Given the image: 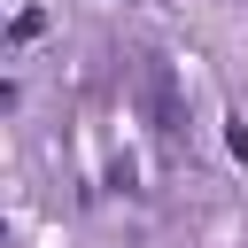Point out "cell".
<instances>
[{"label": "cell", "mask_w": 248, "mask_h": 248, "mask_svg": "<svg viewBox=\"0 0 248 248\" xmlns=\"http://www.w3.org/2000/svg\"><path fill=\"white\" fill-rule=\"evenodd\" d=\"M140 93H147V108H155V132L170 140L186 116H178V85H170V62H163V54H140Z\"/></svg>", "instance_id": "1"}]
</instances>
